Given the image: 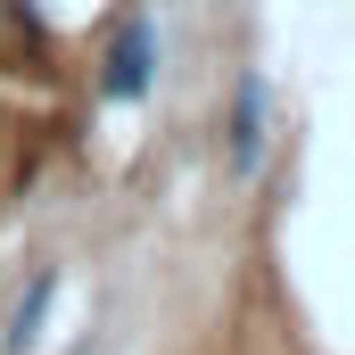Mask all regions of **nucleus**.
Masks as SVG:
<instances>
[{"instance_id": "nucleus-1", "label": "nucleus", "mask_w": 355, "mask_h": 355, "mask_svg": "<svg viewBox=\"0 0 355 355\" xmlns=\"http://www.w3.org/2000/svg\"><path fill=\"white\" fill-rule=\"evenodd\" d=\"M149 75H157V33H149V17H132L107 50V99H141Z\"/></svg>"}, {"instance_id": "nucleus-2", "label": "nucleus", "mask_w": 355, "mask_h": 355, "mask_svg": "<svg viewBox=\"0 0 355 355\" xmlns=\"http://www.w3.org/2000/svg\"><path fill=\"white\" fill-rule=\"evenodd\" d=\"M265 157V75H240V107H232V166L257 174Z\"/></svg>"}, {"instance_id": "nucleus-3", "label": "nucleus", "mask_w": 355, "mask_h": 355, "mask_svg": "<svg viewBox=\"0 0 355 355\" xmlns=\"http://www.w3.org/2000/svg\"><path fill=\"white\" fill-rule=\"evenodd\" d=\"M42 314H50V272L25 289V306H17V331H8V339H17V347H33V339H42Z\"/></svg>"}]
</instances>
